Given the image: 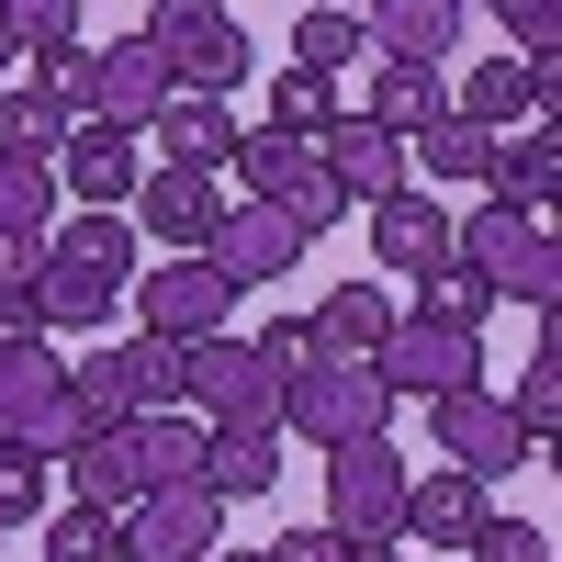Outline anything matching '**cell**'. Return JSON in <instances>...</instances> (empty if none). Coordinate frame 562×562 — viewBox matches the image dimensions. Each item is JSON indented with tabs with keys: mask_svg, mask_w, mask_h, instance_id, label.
<instances>
[{
	"mask_svg": "<svg viewBox=\"0 0 562 562\" xmlns=\"http://www.w3.org/2000/svg\"><path fill=\"white\" fill-rule=\"evenodd\" d=\"M214 562H237V551H214ZM248 562H259V551H248Z\"/></svg>",
	"mask_w": 562,
	"mask_h": 562,
	"instance_id": "49",
	"label": "cell"
},
{
	"mask_svg": "<svg viewBox=\"0 0 562 562\" xmlns=\"http://www.w3.org/2000/svg\"><path fill=\"white\" fill-rule=\"evenodd\" d=\"M439 113H450V79L439 68H394V57L371 68V124H383V135H428Z\"/></svg>",
	"mask_w": 562,
	"mask_h": 562,
	"instance_id": "27",
	"label": "cell"
},
{
	"mask_svg": "<svg viewBox=\"0 0 562 562\" xmlns=\"http://www.w3.org/2000/svg\"><path fill=\"white\" fill-rule=\"evenodd\" d=\"M461 551H473V562H551V529H529V518H484Z\"/></svg>",
	"mask_w": 562,
	"mask_h": 562,
	"instance_id": "42",
	"label": "cell"
},
{
	"mask_svg": "<svg viewBox=\"0 0 562 562\" xmlns=\"http://www.w3.org/2000/svg\"><path fill=\"white\" fill-rule=\"evenodd\" d=\"M416 315H439V326H461V338H473V326L495 315V293H484L473 270H439V281H428V304H416Z\"/></svg>",
	"mask_w": 562,
	"mask_h": 562,
	"instance_id": "41",
	"label": "cell"
},
{
	"mask_svg": "<svg viewBox=\"0 0 562 562\" xmlns=\"http://www.w3.org/2000/svg\"><path fill=\"white\" fill-rule=\"evenodd\" d=\"M349 57H371V45H360V12H304V23H293V68L338 79Z\"/></svg>",
	"mask_w": 562,
	"mask_h": 562,
	"instance_id": "35",
	"label": "cell"
},
{
	"mask_svg": "<svg viewBox=\"0 0 562 562\" xmlns=\"http://www.w3.org/2000/svg\"><path fill=\"white\" fill-rule=\"evenodd\" d=\"M135 315H147V338L192 349V338H225V304H237V281H225L214 259H158L147 281H124Z\"/></svg>",
	"mask_w": 562,
	"mask_h": 562,
	"instance_id": "9",
	"label": "cell"
},
{
	"mask_svg": "<svg viewBox=\"0 0 562 562\" xmlns=\"http://www.w3.org/2000/svg\"><path fill=\"white\" fill-rule=\"evenodd\" d=\"M180 405H203V428H281V371L259 360V338H192Z\"/></svg>",
	"mask_w": 562,
	"mask_h": 562,
	"instance_id": "5",
	"label": "cell"
},
{
	"mask_svg": "<svg viewBox=\"0 0 562 562\" xmlns=\"http://www.w3.org/2000/svg\"><path fill=\"white\" fill-rule=\"evenodd\" d=\"M225 214H237V203H225L203 169H147V180H135V214H124V225H147L169 259H203Z\"/></svg>",
	"mask_w": 562,
	"mask_h": 562,
	"instance_id": "11",
	"label": "cell"
},
{
	"mask_svg": "<svg viewBox=\"0 0 562 562\" xmlns=\"http://www.w3.org/2000/svg\"><path fill=\"white\" fill-rule=\"evenodd\" d=\"M45 506H57V484H45V461H34V450H0V529L45 518Z\"/></svg>",
	"mask_w": 562,
	"mask_h": 562,
	"instance_id": "38",
	"label": "cell"
},
{
	"mask_svg": "<svg viewBox=\"0 0 562 562\" xmlns=\"http://www.w3.org/2000/svg\"><path fill=\"white\" fill-rule=\"evenodd\" d=\"M135 461H147V484H192L203 473V416H180V405L135 416Z\"/></svg>",
	"mask_w": 562,
	"mask_h": 562,
	"instance_id": "29",
	"label": "cell"
},
{
	"mask_svg": "<svg viewBox=\"0 0 562 562\" xmlns=\"http://www.w3.org/2000/svg\"><path fill=\"white\" fill-rule=\"evenodd\" d=\"M349 562H405V540H360V551H349Z\"/></svg>",
	"mask_w": 562,
	"mask_h": 562,
	"instance_id": "47",
	"label": "cell"
},
{
	"mask_svg": "<svg viewBox=\"0 0 562 562\" xmlns=\"http://www.w3.org/2000/svg\"><path fill=\"white\" fill-rule=\"evenodd\" d=\"M371 248H383V270H405V281H439L450 270V203H428L416 180L383 192L371 203Z\"/></svg>",
	"mask_w": 562,
	"mask_h": 562,
	"instance_id": "17",
	"label": "cell"
},
{
	"mask_svg": "<svg viewBox=\"0 0 562 562\" xmlns=\"http://www.w3.org/2000/svg\"><path fill=\"white\" fill-rule=\"evenodd\" d=\"M124 394H135V416L180 405V349L169 338H124Z\"/></svg>",
	"mask_w": 562,
	"mask_h": 562,
	"instance_id": "37",
	"label": "cell"
},
{
	"mask_svg": "<svg viewBox=\"0 0 562 562\" xmlns=\"http://www.w3.org/2000/svg\"><path fill=\"white\" fill-rule=\"evenodd\" d=\"M12 349H45V315L23 293H0V360H12Z\"/></svg>",
	"mask_w": 562,
	"mask_h": 562,
	"instance_id": "45",
	"label": "cell"
},
{
	"mask_svg": "<svg viewBox=\"0 0 562 562\" xmlns=\"http://www.w3.org/2000/svg\"><path fill=\"white\" fill-rule=\"evenodd\" d=\"M23 304L45 315V338H57V326H102V315L124 304V281H102V270H79V259H45Z\"/></svg>",
	"mask_w": 562,
	"mask_h": 562,
	"instance_id": "26",
	"label": "cell"
},
{
	"mask_svg": "<svg viewBox=\"0 0 562 562\" xmlns=\"http://www.w3.org/2000/svg\"><path fill=\"white\" fill-rule=\"evenodd\" d=\"M450 270H473L495 304L518 293L529 315H562V237H551L540 214H506V203L461 214V225H450Z\"/></svg>",
	"mask_w": 562,
	"mask_h": 562,
	"instance_id": "1",
	"label": "cell"
},
{
	"mask_svg": "<svg viewBox=\"0 0 562 562\" xmlns=\"http://www.w3.org/2000/svg\"><path fill=\"white\" fill-rule=\"evenodd\" d=\"M405 450L394 439H349L326 450V529L338 540H405Z\"/></svg>",
	"mask_w": 562,
	"mask_h": 562,
	"instance_id": "6",
	"label": "cell"
},
{
	"mask_svg": "<svg viewBox=\"0 0 562 562\" xmlns=\"http://www.w3.org/2000/svg\"><path fill=\"white\" fill-rule=\"evenodd\" d=\"M147 495V461H135V416L124 428H90L68 450V506H102V518H124V506Z\"/></svg>",
	"mask_w": 562,
	"mask_h": 562,
	"instance_id": "19",
	"label": "cell"
},
{
	"mask_svg": "<svg viewBox=\"0 0 562 562\" xmlns=\"http://www.w3.org/2000/svg\"><path fill=\"white\" fill-rule=\"evenodd\" d=\"M45 225H57V169L0 158V237H45Z\"/></svg>",
	"mask_w": 562,
	"mask_h": 562,
	"instance_id": "31",
	"label": "cell"
},
{
	"mask_svg": "<svg viewBox=\"0 0 562 562\" xmlns=\"http://www.w3.org/2000/svg\"><path fill=\"white\" fill-rule=\"evenodd\" d=\"M484 12L506 23V57H551L562 45V0H484Z\"/></svg>",
	"mask_w": 562,
	"mask_h": 562,
	"instance_id": "39",
	"label": "cell"
},
{
	"mask_svg": "<svg viewBox=\"0 0 562 562\" xmlns=\"http://www.w3.org/2000/svg\"><path fill=\"white\" fill-rule=\"evenodd\" d=\"M484 180H495L506 214H540V225H551V203H562V135H551V124L495 135V169H484Z\"/></svg>",
	"mask_w": 562,
	"mask_h": 562,
	"instance_id": "20",
	"label": "cell"
},
{
	"mask_svg": "<svg viewBox=\"0 0 562 562\" xmlns=\"http://www.w3.org/2000/svg\"><path fill=\"white\" fill-rule=\"evenodd\" d=\"M349 551H360V540H338V529H281L259 562H349Z\"/></svg>",
	"mask_w": 562,
	"mask_h": 562,
	"instance_id": "43",
	"label": "cell"
},
{
	"mask_svg": "<svg viewBox=\"0 0 562 562\" xmlns=\"http://www.w3.org/2000/svg\"><path fill=\"white\" fill-rule=\"evenodd\" d=\"M45 169L79 192V214H124V203H135V180H147V147H135L124 124H79Z\"/></svg>",
	"mask_w": 562,
	"mask_h": 562,
	"instance_id": "14",
	"label": "cell"
},
{
	"mask_svg": "<svg viewBox=\"0 0 562 562\" xmlns=\"http://www.w3.org/2000/svg\"><path fill=\"white\" fill-rule=\"evenodd\" d=\"M169 102V57L147 34H113V45H90V124H124V135H147Z\"/></svg>",
	"mask_w": 562,
	"mask_h": 562,
	"instance_id": "12",
	"label": "cell"
},
{
	"mask_svg": "<svg viewBox=\"0 0 562 562\" xmlns=\"http://www.w3.org/2000/svg\"><path fill=\"white\" fill-rule=\"evenodd\" d=\"M45 562H124V518H102V506H45Z\"/></svg>",
	"mask_w": 562,
	"mask_h": 562,
	"instance_id": "33",
	"label": "cell"
},
{
	"mask_svg": "<svg viewBox=\"0 0 562 562\" xmlns=\"http://www.w3.org/2000/svg\"><path fill=\"white\" fill-rule=\"evenodd\" d=\"M225 169H237V192H248V203H293L304 180H315V147H304V135H270V124H248Z\"/></svg>",
	"mask_w": 562,
	"mask_h": 562,
	"instance_id": "25",
	"label": "cell"
},
{
	"mask_svg": "<svg viewBox=\"0 0 562 562\" xmlns=\"http://www.w3.org/2000/svg\"><path fill=\"white\" fill-rule=\"evenodd\" d=\"M68 394H79V428H124V416H135V394H124V349H90V360L68 371Z\"/></svg>",
	"mask_w": 562,
	"mask_h": 562,
	"instance_id": "34",
	"label": "cell"
},
{
	"mask_svg": "<svg viewBox=\"0 0 562 562\" xmlns=\"http://www.w3.org/2000/svg\"><path fill=\"white\" fill-rule=\"evenodd\" d=\"M461 23H473V0H371L360 12V45L371 57H394V68H439Z\"/></svg>",
	"mask_w": 562,
	"mask_h": 562,
	"instance_id": "16",
	"label": "cell"
},
{
	"mask_svg": "<svg viewBox=\"0 0 562 562\" xmlns=\"http://www.w3.org/2000/svg\"><path fill=\"white\" fill-rule=\"evenodd\" d=\"M147 45L169 57V90H203V102H225V90L248 79V23L225 12V0H158Z\"/></svg>",
	"mask_w": 562,
	"mask_h": 562,
	"instance_id": "4",
	"label": "cell"
},
{
	"mask_svg": "<svg viewBox=\"0 0 562 562\" xmlns=\"http://www.w3.org/2000/svg\"><path fill=\"white\" fill-rule=\"evenodd\" d=\"M428 428H439V450H450V473H473V484H495V473H518V461H529V439H518V416H506V394H484V383L439 394Z\"/></svg>",
	"mask_w": 562,
	"mask_h": 562,
	"instance_id": "10",
	"label": "cell"
},
{
	"mask_svg": "<svg viewBox=\"0 0 562 562\" xmlns=\"http://www.w3.org/2000/svg\"><path fill=\"white\" fill-rule=\"evenodd\" d=\"M90 428H79V394H68V360L57 338L45 349H12L0 360V450H34V461H68Z\"/></svg>",
	"mask_w": 562,
	"mask_h": 562,
	"instance_id": "3",
	"label": "cell"
},
{
	"mask_svg": "<svg viewBox=\"0 0 562 562\" xmlns=\"http://www.w3.org/2000/svg\"><path fill=\"white\" fill-rule=\"evenodd\" d=\"M158 169H203V180H225V158H237V113H225V102H203V90H169V102H158Z\"/></svg>",
	"mask_w": 562,
	"mask_h": 562,
	"instance_id": "18",
	"label": "cell"
},
{
	"mask_svg": "<svg viewBox=\"0 0 562 562\" xmlns=\"http://www.w3.org/2000/svg\"><path fill=\"white\" fill-rule=\"evenodd\" d=\"M0 23L23 34V57H45V45H79V0H0Z\"/></svg>",
	"mask_w": 562,
	"mask_h": 562,
	"instance_id": "40",
	"label": "cell"
},
{
	"mask_svg": "<svg viewBox=\"0 0 562 562\" xmlns=\"http://www.w3.org/2000/svg\"><path fill=\"white\" fill-rule=\"evenodd\" d=\"M79 124H90V113L68 102V90H45V79H0V158H57Z\"/></svg>",
	"mask_w": 562,
	"mask_h": 562,
	"instance_id": "23",
	"label": "cell"
},
{
	"mask_svg": "<svg viewBox=\"0 0 562 562\" xmlns=\"http://www.w3.org/2000/svg\"><path fill=\"white\" fill-rule=\"evenodd\" d=\"M259 360H270V371H304V360H315L304 315H270V326H259Z\"/></svg>",
	"mask_w": 562,
	"mask_h": 562,
	"instance_id": "44",
	"label": "cell"
},
{
	"mask_svg": "<svg viewBox=\"0 0 562 562\" xmlns=\"http://www.w3.org/2000/svg\"><path fill=\"white\" fill-rule=\"evenodd\" d=\"M394 315H405L394 293H371V281H338V293L304 315V338H315V360H371V349L394 338Z\"/></svg>",
	"mask_w": 562,
	"mask_h": 562,
	"instance_id": "21",
	"label": "cell"
},
{
	"mask_svg": "<svg viewBox=\"0 0 562 562\" xmlns=\"http://www.w3.org/2000/svg\"><path fill=\"white\" fill-rule=\"evenodd\" d=\"M315 180L338 203H383V192H405V135H383L371 113H338L315 135Z\"/></svg>",
	"mask_w": 562,
	"mask_h": 562,
	"instance_id": "13",
	"label": "cell"
},
{
	"mask_svg": "<svg viewBox=\"0 0 562 562\" xmlns=\"http://www.w3.org/2000/svg\"><path fill=\"white\" fill-rule=\"evenodd\" d=\"M281 428L315 439V450H349V439L394 428V394L371 360H304V371H281Z\"/></svg>",
	"mask_w": 562,
	"mask_h": 562,
	"instance_id": "2",
	"label": "cell"
},
{
	"mask_svg": "<svg viewBox=\"0 0 562 562\" xmlns=\"http://www.w3.org/2000/svg\"><path fill=\"white\" fill-rule=\"evenodd\" d=\"M371 371H383V394L405 405H439V394H461V383H484V349L461 338V326H439V315H394V338L371 349Z\"/></svg>",
	"mask_w": 562,
	"mask_h": 562,
	"instance_id": "7",
	"label": "cell"
},
{
	"mask_svg": "<svg viewBox=\"0 0 562 562\" xmlns=\"http://www.w3.org/2000/svg\"><path fill=\"white\" fill-rule=\"evenodd\" d=\"M203 495H270L281 484V428H203Z\"/></svg>",
	"mask_w": 562,
	"mask_h": 562,
	"instance_id": "24",
	"label": "cell"
},
{
	"mask_svg": "<svg viewBox=\"0 0 562 562\" xmlns=\"http://www.w3.org/2000/svg\"><path fill=\"white\" fill-rule=\"evenodd\" d=\"M45 259H79L102 281H135V225L124 214H68V225H45Z\"/></svg>",
	"mask_w": 562,
	"mask_h": 562,
	"instance_id": "28",
	"label": "cell"
},
{
	"mask_svg": "<svg viewBox=\"0 0 562 562\" xmlns=\"http://www.w3.org/2000/svg\"><path fill=\"white\" fill-rule=\"evenodd\" d=\"M326 124H338V79H315V68H281V79H270V135H304V147H315Z\"/></svg>",
	"mask_w": 562,
	"mask_h": 562,
	"instance_id": "32",
	"label": "cell"
},
{
	"mask_svg": "<svg viewBox=\"0 0 562 562\" xmlns=\"http://www.w3.org/2000/svg\"><path fill=\"white\" fill-rule=\"evenodd\" d=\"M225 551V495L203 484H147L124 506V562H214Z\"/></svg>",
	"mask_w": 562,
	"mask_h": 562,
	"instance_id": "8",
	"label": "cell"
},
{
	"mask_svg": "<svg viewBox=\"0 0 562 562\" xmlns=\"http://www.w3.org/2000/svg\"><path fill=\"white\" fill-rule=\"evenodd\" d=\"M495 518V484H473V473H428V484H405V540H428V551H461Z\"/></svg>",
	"mask_w": 562,
	"mask_h": 562,
	"instance_id": "22",
	"label": "cell"
},
{
	"mask_svg": "<svg viewBox=\"0 0 562 562\" xmlns=\"http://www.w3.org/2000/svg\"><path fill=\"white\" fill-rule=\"evenodd\" d=\"M484 169H495V135L473 113H439L428 124V180H484Z\"/></svg>",
	"mask_w": 562,
	"mask_h": 562,
	"instance_id": "36",
	"label": "cell"
},
{
	"mask_svg": "<svg viewBox=\"0 0 562 562\" xmlns=\"http://www.w3.org/2000/svg\"><path fill=\"white\" fill-rule=\"evenodd\" d=\"M12 68H23V34H12V23H0V79H12Z\"/></svg>",
	"mask_w": 562,
	"mask_h": 562,
	"instance_id": "48",
	"label": "cell"
},
{
	"mask_svg": "<svg viewBox=\"0 0 562 562\" xmlns=\"http://www.w3.org/2000/svg\"><path fill=\"white\" fill-rule=\"evenodd\" d=\"M34 270H45V237H0V293H34Z\"/></svg>",
	"mask_w": 562,
	"mask_h": 562,
	"instance_id": "46",
	"label": "cell"
},
{
	"mask_svg": "<svg viewBox=\"0 0 562 562\" xmlns=\"http://www.w3.org/2000/svg\"><path fill=\"white\" fill-rule=\"evenodd\" d=\"M506 416H518L529 461H551V428H562V349H551V338H540V360L518 371V394H506Z\"/></svg>",
	"mask_w": 562,
	"mask_h": 562,
	"instance_id": "30",
	"label": "cell"
},
{
	"mask_svg": "<svg viewBox=\"0 0 562 562\" xmlns=\"http://www.w3.org/2000/svg\"><path fill=\"white\" fill-rule=\"evenodd\" d=\"M304 248H315V237H304V225L281 214V203H237V214L214 225V248H203V259H214L225 281H237V293H259V281H281Z\"/></svg>",
	"mask_w": 562,
	"mask_h": 562,
	"instance_id": "15",
	"label": "cell"
}]
</instances>
